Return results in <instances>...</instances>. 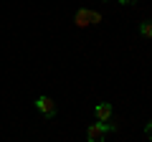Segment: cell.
Instances as JSON below:
<instances>
[{
    "label": "cell",
    "instance_id": "6da1fadb",
    "mask_svg": "<svg viewBox=\"0 0 152 142\" xmlns=\"http://www.w3.org/2000/svg\"><path fill=\"white\" fill-rule=\"evenodd\" d=\"M112 130H114V124H109V122H91L86 127V140L89 142H104Z\"/></svg>",
    "mask_w": 152,
    "mask_h": 142
},
{
    "label": "cell",
    "instance_id": "277c9868",
    "mask_svg": "<svg viewBox=\"0 0 152 142\" xmlns=\"http://www.w3.org/2000/svg\"><path fill=\"white\" fill-rule=\"evenodd\" d=\"M89 23H91V10H79L76 13V26H89Z\"/></svg>",
    "mask_w": 152,
    "mask_h": 142
},
{
    "label": "cell",
    "instance_id": "7a4b0ae2",
    "mask_svg": "<svg viewBox=\"0 0 152 142\" xmlns=\"http://www.w3.org/2000/svg\"><path fill=\"white\" fill-rule=\"evenodd\" d=\"M33 104H36V109L41 112L46 119H53V117H56V102L51 97H43V94H41V97H36Z\"/></svg>",
    "mask_w": 152,
    "mask_h": 142
},
{
    "label": "cell",
    "instance_id": "3957f363",
    "mask_svg": "<svg viewBox=\"0 0 152 142\" xmlns=\"http://www.w3.org/2000/svg\"><path fill=\"white\" fill-rule=\"evenodd\" d=\"M94 114H96V122H109L112 114H114V109H112L109 102H99L96 107H94Z\"/></svg>",
    "mask_w": 152,
    "mask_h": 142
},
{
    "label": "cell",
    "instance_id": "8992f818",
    "mask_svg": "<svg viewBox=\"0 0 152 142\" xmlns=\"http://www.w3.org/2000/svg\"><path fill=\"white\" fill-rule=\"evenodd\" d=\"M145 135H147V140H152V119L147 122V127H145Z\"/></svg>",
    "mask_w": 152,
    "mask_h": 142
},
{
    "label": "cell",
    "instance_id": "5b68a950",
    "mask_svg": "<svg viewBox=\"0 0 152 142\" xmlns=\"http://www.w3.org/2000/svg\"><path fill=\"white\" fill-rule=\"evenodd\" d=\"M140 36L142 38H152V20H142L140 23Z\"/></svg>",
    "mask_w": 152,
    "mask_h": 142
},
{
    "label": "cell",
    "instance_id": "52a82bcc",
    "mask_svg": "<svg viewBox=\"0 0 152 142\" xmlns=\"http://www.w3.org/2000/svg\"><path fill=\"white\" fill-rule=\"evenodd\" d=\"M119 5H132V3H137V0H117Z\"/></svg>",
    "mask_w": 152,
    "mask_h": 142
}]
</instances>
